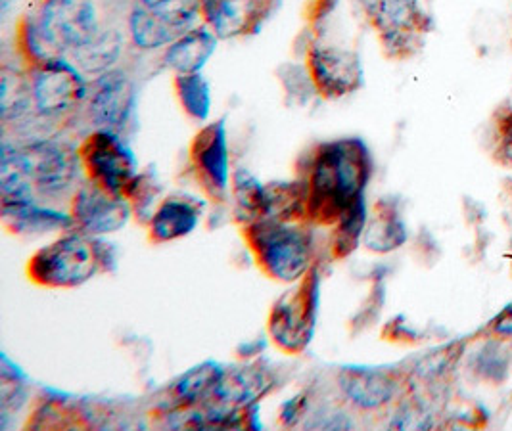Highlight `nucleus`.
<instances>
[{
    "label": "nucleus",
    "mask_w": 512,
    "mask_h": 431,
    "mask_svg": "<svg viewBox=\"0 0 512 431\" xmlns=\"http://www.w3.org/2000/svg\"><path fill=\"white\" fill-rule=\"evenodd\" d=\"M373 173L371 152L361 138H340L319 146L307 177V217L321 225L336 223L365 196Z\"/></svg>",
    "instance_id": "f257e3e1"
},
{
    "label": "nucleus",
    "mask_w": 512,
    "mask_h": 431,
    "mask_svg": "<svg viewBox=\"0 0 512 431\" xmlns=\"http://www.w3.org/2000/svg\"><path fill=\"white\" fill-rule=\"evenodd\" d=\"M98 33L93 0H47L25 25L24 45L35 64L66 58Z\"/></svg>",
    "instance_id": "f03ea898"
},
{
    "label": "nucleus",
    "mask_w": 512,
    "mask_h": 431,
    "mask_svg": "<svg viewBox=\"0 0 512 431\" xmlns=\"http://www.w3.org/2000/svg\"><path fill=\"white\" fill-rule=\"evenodd\" d=\"M110 244L96 236L68 234L37 251L29 263V276L48 288H77L98 271L108 269Z\"/></svg>",
    "instance_id": "7ed1b4c3"
},
{
    "label": "nucleus",
    "mask_w": 512,
    "mask_h": 431,
    "mask_svg": "<svg viewBox=\"0 0 512 431\" xmlns=\"http://www.w3.org/2000/svg\"><path fill=\"white\" fill-rule=\"evenodd\" d=\"M246 234L265 273L282 282H296L307 273L311 240L303 228L263 217L250 223Z\"/></svg>",
    "instance_id": "20e7f679"
},
{
    "label": "nucleus",
    "mask_w": 512,
    "mask_h": 431,
    "mask_svg": "<svg viewBox=\"0 0 512 431\" xmlns=\"http://www.w3.org/2000/svg\"><path fill=\"white\" fill-rule=\"evenodd\" d=\"M79 158L89 181L117 196L127 198L131 184L139 177V165L131 148L110 129H100L87 138Z\"/></svg>",
    "instance_id": "39448f33"
},
{
    "label": "nucleus",
    "mask_w": 512,
    "mask_h": 431,
    "mask_svg": "<svg viewBox=\"0 0 512 431\" xmlns=\"http://www.w3.org/2000/svg\"><path fill=\"white\" fill-rule=\"evenodd\" d=\"M319 311V276L311 273L286 292L273 309L269 330L273 340L290 353L303 351L315 330Z\"/></svg>",
    "instance_id": "423d86ee"
},
{
    "label": "nucleus",
    "mask_w": 512,
    "mask_h": 431,
    "mask_svg": "<svg viewBox=\"0 0 512 431\" xmlns=\"http://www.w3.org/2000/svg\"><path fill=\"white\" fill-rule=\"evenodd\" d=\"M369 10L382 45L394 58L411 56L430 29L420 0H374Z\"/></svg>",
    "instance_id": "0eeeda50"
},
{
    "label": "nucleus",
    "mask_w": 512,
    "mask_h": 431,
    "mask_svg": "<svg viewBox=\"0 0 512 431\" xmlns=\"http://www.w3.org/2000/svg\"><path fill=\"white\" fill-rule=\"evenodd\" d=\"M31 96L41 114H66L85 100L87 83L77 66L66 58H54L37 64Z\"/></svg>",
    "instance_id": "6e6552de"
},
{
    "label": "nucleus",
    "mask_w": 512,
    "mask_h": 431,
    "mask_svg": "<svg viewBox=\"0 0 512 431\" xmlns=\"http://www.w3.org/2000/svg\"><path fill=\"white\" fill-rule=\"evenodd\" d=\"M307 71L315 91L325 98H342L363 85L359 56L344 46L315 43L307 52Z\"/></svg>",
    "instance_id": "1a4fd4ad"
},
{
    "label": "nucleus",
    "mask_w": 512,
    "mask_h": 431,
    "mask_svg": "<svg viewBox=\"0 0 512 431\" xmlns=\"http://www.w3.org/2000/svg\"><path fill=\"white\" fill-rule=\"evenodd\" d=\"M190 159L198 179L213 198H225L231 188V150L223 119L208 123L190 146Z\"/></svg>",
    "instance_id": "9d476101"
},
{
    "label": "nucleus",
    "mask_w": 512,
    "mask_h": 431,
    "mask_svg": "<svg viewBox=\"0 0 512 431\" xmlns=\"http://www.w3.org/2000/svg\"><path fill=\"white\" fill-rule=\"evenodd\" d=\"M133 213L129 198L117 196L94 182L83 184L73 200V221L89 236L117 232Z\"/></svg>",
    "instance_id": "9b49d317"
},
{
    "label": "nucleus",
    "mask_w": 512,
    "mask_h": 431,
    "mask_svg": "<svg viewBox=\"0 0 512 431\" xmlns=\"http://www.w3.org/2000/svg\"><path fill=\"white\" fill-rule=\"evenodd\" d=\"M25 152L31 161L33 186L41 194H64L79 175V152H73L64 144L41 140L25 146Z\"/></svg>",
    "instance_id": "f8f14e48"
},
{
    "label": "nucleus",
    "mask_w": 512,
    "mask_h": 431,
    "mask_svg": "<svg viewBox=\"0 0 512 431\" xmlns=\"http://www.w3.org/2000/svg\"><path fill=\"white\" fill-rule=\"evenodd\" d=\"M271 8L256 0H202V14L221 39L257 33L271 16Z\"/></svg>",
    "instance_id": "ddd939ff"
},
{
    "label": "nucleus",
    "mask_w": 512,
    "mask_h": 431,
    "mask_svg": "<svg viewBox=\"0 0 512 431\" xmlns=\"http://www.w3.org/2000/svg\"><path fill=\"white\" fill-rule=\"evenodd\" d=\"M135 108V89L123 71H108L96 83L91 96V115L102 129L119 131Z\"/></svg>",
    "instance_id": "4468645a"
},
{
    "label": "nucleus",
    "mask_w": 512,
    "mask_h": 431,
    "mask_svg": "<svg viewBox=\"0 0 512 431\" xmlns=\"http://www.w3.org/2000/svg\"><path fill=\"white\" fill-rule=\"evenodd\" d=\"M271 387L273 378L267 370L259 366H244L225 370L211 397L221 407L225 405L231 409H248L261 397H265L271 391Z\"/></svg>",
    "instance_id": "2eb2a0df"
},
{
    "label": "nucleus",
    "mask_w": 512,
    "mask_h": 431,
    "mask_svg": "<svg viewBox=\"0 0 512 431\" xmlns=\"http://www.w3.org/2000/svg\"><path fill=\"white\" fill-rule=\"evenodd\" d=\"M2 219L4 225L12 232L27 236L47 234L52 230H66L75 225L73 217L37 204L33 196L18 200H2Z\"/></svg>",
    "instance_id": "dca6fc26"
},
{
    "label": "nucleus",
    "mask_w": 512,
    "mask_h": 431,
    "mask_svg": "<svg viewBox=\"0 0 512 431\" xmlns=\"http://www.w3.org/2000/svg\"><path fill=\"white\" fill-rule=\"evenodd\" d=\"M340 386L357 407L378 409L396 397L399 382L390 372L353 366L342 370Z\"/></svg>",
    "instance_id": "f3484780"
},
{
    "label": "nucleus",
    "mask_w": 512,
    "mask_h": 431,
    "mask_svg": "<svg viewBox=\"0 0 512 431\" xmlns=\"http://www.w3.org/2000/svg\"><path fill=\"white\" fill-rule=\"evenodd\" d=\"M204 204L192 196H171L152 213L150 230L156 242H171L188 236L202 219Z\"/></svg>",
    "instance_id": "a211bd4d"
},
{
    "label": "nucleus",
    "mask_w": 512,
    "mask_h": 431,
    "mask_svg": "<svg viewBox=\"0 0 512 431\" xmlns=\"http://www.w3.org/2000/svg\"><path fill=\"white\" fill-rule=\"evenodd\" d=\"M217 39L219 37L211 27H192L183 37L167 46L165 64L177 73H198L213 56Z\"/></svg>",
    "instance_id": "6ab92c4d"
},
{
    "label": "nucleus",
    "mask_w": 512,
    "mask_h": 431,
    "mask_svg": "<svg viewBox=\"0 0 512 431\" xmlns=\"http://www.w3.org/2000/svg\"><path fill=\"white\" fill-rule=\"evenodd\" d=\"M307 204H309L307 182H271L265 186L263 217L284 221V223H294L300 217H307Z\"/></svg>",
    "instance_id": "aec40b11"
},
{
    "label": "nucleus",
    "mask_w": 512,
    "mask_h": 431,
    "mask_svg": "<svg viewBox=\"0 0 512 431\" xmlns=\"http://www.w3.org/2000/svg\"><path fill=\"white\" fill-rule=\"evenodd\" d=\"M0 188H2V200H18V198L33 196L31 161L25 148L20 150L16 146L2 144Z\"/></svg>",
    "instance_id": "412c9836"
},
{
    "label": "nucleus",
    "mask_w": 512,
    "mask_h": 431,
    "mask_svg": "<svg viewBox=\"0 0 512 431\" xmlns=\"http://www.w3.org/2000/svg\"><path fill=\"white\" fill-rule=\"evenodd\" d=\"M121 46L123 39L114 29L98 31L87 45L77 48L71 58L77 68L87 73H108L121 56Z\"/></svg>",
    "instance_id": "4be33fe9"
},
{
    "label": "nucleus",
    "mask_w": 512,
    "mask_h": 431,
    "mask_svg": "<svg viewBox=\"0 0 512 431\" xmlns=\"http://www.w3.org/2000/svg\"><path fill=\"white\" fill-rule=\"evenodd\" d=\"M131 35L133 41L139 48L152 50V48H162L175 43L183 33H179L171 23L163 20L160 14L146 6H137L131 16Z\"/></svg>",
    "instance_id": "5701e85b"
},
{
    "label": "nucleus",
    "mask_w": 512,
    "mask_h": 431,
    "mask_svg": "<svg viewBox=\"0 0 512 431\" xmlns=\"http://www.w3.org/2000/svg\"><path fill=\"white\" fill-rule=\"evenodd\" d=\"M233 196L238 215L250 225L263 217L265 211V184L244 167L233 173Z\"/></svg>",
    "instance_id": "b1692460"
},
{
    "label": "nucleus",
    "mask_w": 512,
    "mask_h": 431,
    "mask_svg": "<svg viewBox=\"0 0 512 431\" xmlns=\"http://www.w3.org/2000/svg\"><path fill=\"white\" fill-rule=\"evenodd\" d=\"M175 91L183 110L196 121H206L211 112V89L206 77L198 73H177Z\"/></svg>",
    "instance_id": "393cba45"
},
{
    "label": "nucleus",
    "mask_w": 512,
    "mask_h": 431,
    "mask_svg": "<svg viewBox=\"0 0 512 431\" xmlns=\"http://www.w3.org/2000/svg\"><path fill=\"white\" fill-rule=\"evenodd\" d=\"M225 370L215 363H204L187 372L175 386V395L183 403H198L206 397H211L217 384L221 382Z\"/></svg>",
    "instance_id": "a878e982"
},
{
    "label": "nucleus",
    "mask_w": 512,
    "mask_h": 431,
    "mask_svg": "<svg viewBox=\"0 0 512 431\" xmlns=\"http://www.w3.org/2000/svg\"><path fill=\"white\" fill-rule=\"evenodd\" d=\"M365 225H367V204L363 196L351 205L350 209H346L342 217L336 221L334 242H332V250L336 257H346L357 248V242L365 230Z\"/></svg>",
    "instance_id": "bb28decb"
},
{
    "label": "nucleus",
    "mask_w": 512,
    "mask_h": 431,
    "mask_svg": "<svg viewBox=\"0 0 512 431\" xmlns=\"http://www.w3.org/2000/svg\"><path fill=\"white\" fill-rule=\"evenodd\" d=\"M405 240L401 223L392 213H380L367 228V244L376 251H388L397 248Z\"/></svg>",
    "instance_id": "cd10ccee"
},
{
    "label": "nucleus",
    "mask_w": 512,
    "mask_h": 431,
    "mask_svg": "<svg viewBox=\"0 0 512 431\" xmlns=\"http://www.w3.org/2000/svg\"><path fill=\"white\" fill-rule=\"evenodd\" d=\"M29 106V94L22 83V77L16 71L4 69L2 73V91H0V108L2 119L20 117Z\"/></svg>",
    "instance_id": "c85d7f7f"
},
{
    "label": "nucleus",
    "mask_w": 512,
    "mask_h": 431,
    "mask_svg": "<svg viewBox=\"0 0 512 431\" xmlns=\"http://www.w3.org/2000/svg\"><path fill=\"white\" fill-rule=\"evenodd\" d=\"M505 351H501V345L491 341L488 343L476 359V372L482 374L484 378L489 380H503V376L507 374V357L503 355Z\"/></svg>",
    "instance_id": "c756f323"
},
{
    "label": "nucleus",
    "mask_w": 512,
    "mask_h": 431,
    "mask_svg": "<svg viewBox=\"0 0 512 431\" xmlns=\"http://www.w3.org/2000/svg\"><path fill=\"white\" fill-rule=\"evenodd\" d=\"M493 154L501 165L512 169V110L499 119Z\"/></svg>",
    "instance_id": "7c9ffc66"
},
{
    "label": "nucleus",
    "mask_w": 512,
    "mask_h": 431,
    "mask_svg": "<svg viewBox=\"0 0 512 431\" xmlns=\"http://www.w3.org/2000/svg\"><path fill=\"white\" fill-rule=\"evenodd\" d=\"M171 2H173V0H142V6L152 8V10H158V8H163V6L171 4Z\"/></svg>",
    "instance_id": "2f4dec72"
},
{
    "label": "nucleus",
    "mask_w": 512,
    "mask_h": 431,
    "mask_svg": "<svg viewBox=\"0 0 512 431\" xmlns=\"http://www.w3.org/2000/svg\"><path fill=\"white\" fill-rule=\"evenodd\" d=\"M259 4H263V6H267V8H271V10H275V6H277V2L279 0H256Z\"/></svg>",
    "instance_id": "473e14b6"
}]
</instances>
